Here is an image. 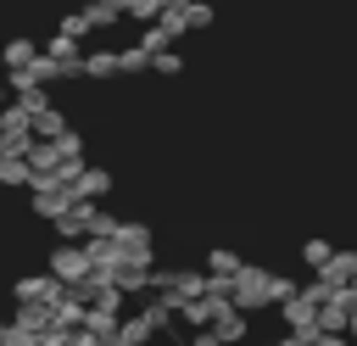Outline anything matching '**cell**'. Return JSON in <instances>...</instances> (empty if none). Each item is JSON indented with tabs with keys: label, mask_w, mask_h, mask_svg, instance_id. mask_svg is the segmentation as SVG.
I'll return each mask as SVG.
<instances>
[{
	"label": "cell",
	"mask_w": 357,
	"mask_h": 346,
	"mask_svg": "<svg viewBox=\"0 0 357 346\" xmlns=\"http://www.w3.org/2000/svg\"><path fill=\"white\" fill-rule=\"evenodd\" d=\"M234 273H240V257L229 246H212L206 251V279H234Z\"/></svg>",
	"instance_id": "14"
},
{
	"label": "cell",
	"mask_w": 357,
	"mask_h": 346,
	"mask_svg": "<svg viewBox=\"0 0 357 346\" xmlns=\"http://www.w3.org/2000/svg\"><path fill=\"white\" fill-rule=\"evenodd\" d=\"M33 346H67V329H45V335H39Z\"/></svg>",
	"instance_id": "31"
},
{
	"label": "cell",
	"mask_w": 357,
	"mask_h": 346,
	"mask_svg": "<svg viewBox=\"0 0 357 346\" xmlns=\"http://www.w3.org/2000/svg\"><path fill=\"white\" fill-rule=\"evenodd\" d=\"M67 190H73V201H95V195L112 190V173H106V167H78Z\"/></svg>",
	"instance_id": "7"
},
{
	"label": "cell",
	"mask_w": 357,
	"mask_h": 346,
	"mask_svg": "<svg viewBox=\"0 0 357 346\" xmlns=\"http://www.w3.org/2000/svg\"><path fill=\"white\" fill-rule=\"evenodd\" d=\"M151 67H156V73H167V78H173V73H178V67H184V61H178V50H156V56H151Z\"/></svg>",
	"instance_id": "27"
},
{
	"label": "cell",
	"mask_w": 357,
	"mask_h": 346,
	"mask_svg": "<svg viewBox=\"0 0 357 346\" xmlns=\"http://www.w3.org/2000/svg\"><path fill=\"white\" fill-rule=\"evenodd\" d=\"M301 257H307V268H324V262L335 257V246H329V240H307V246H301Z\"/></svg>",
	"instance_id": "24"
},
{
	"label": "cell",
	"mask_w": 357,
	"mask_h": 346,
	"mask_svg": "<svg viewBox=\"0 0 357 346\" xmlns=\"http://www.w3.org/2000/svg\"><path fill=\"white\" fill-rule=\"evenodd\" d=\"M206 22H212V11H206V6H195V0H190V6H184V28H206Z\"/></svg>",
	"instance_id": "29"
},
{
	"label": "cell",
	"mask_w": 357,
	"mask_h": 346,
	"mask_svg": "<svg viewBox=\"0 0 357 346\" xmlns=\"http://www.w3.org/2000/svg\"><path fill=\"white\" fill-rule=\"evenodd\" d=\"M117 223H123L117 212H100V206H89V240H112V234H117Z\"/></svg>",
	"instance_id": "18"
},
{
	"label": "cell",
	"mask_w": 357,
	"mask_h": 346,
	"mask_svg": "<svg viewBox=\"0 0 357 346\" xmlns=\"http://www.w3.org/2000/svg\"><path fill=\"white\" fill-rule=\"evenodd\" d=\"M139 50H145V56H156V50H173V33H167L162 22H151V28L139 33Z\"/></svg>",
	"instance_id": "19"
},
{
	"label": "cell",
	"mask_w": 357,
	"mask_h": 346,
	"mask_svg": "<svg viewBox=\"0 0 357 346\" xmlns=\"http://www.w3.org/2000/svg\"><path fill=\"white\" fill-rule=\"evenodd\" d=\"M206 329H212L223 346H240V340L251 335V318H245V313H234V307H223V313H212V324H206Z\"/></svg>",
	"instance_id": "5"
},
{
	"label": "cell",
	"mask_w": 357,
	"mask_h": 346,
	"mask_svg": "<svg viewBox=\"0 0 357 346\" xmlns=\"http://www.w3.org/2000/svg\"><path fill=\"white\" fill-rule=\"evenodd\" d=\"M22 162H28V173H33V179H45V173H56V162H61V156H56V145H50V140H28V145H22Z\"/></svg>",
	"instance_id": "10"
},
{
	"label": "cell",
	"mask_w": 357,
	"mask_h": 346,
	"mask_svg": "<svg viewBox=\"0 0 357 346\" xmlns=\"http://www.w3.org/2000/svg\"><path fill=\"white\" fill-rule=\"evenodd\" d=\"M50 145H56V156H61V162H84V134H73V128H61V134H56Z\"/></svg>",
	"instance_id": "17"
},
{
	"label": "cell",
	"mask_w": 357,
	"mask_h": 346,
	"mask_svg": "<svg viewBox=\"0 0 357 346\" xmlns=\"http://www.w3.org/2000/svg\"><path fill=\"white\" fill-rule=\"evenodd\" d=\"M0 134H6V145L22 156V145L33 140V128H28V112H22V106H0Z\"/></svg>",
	"instance_id": "6"
},
{
	"label": "cell",
	"mask_w": 357,
	"mask_h": 346,
	"mask_svg": "<svg viewBox=\"0 0 357 346\" xmlns=\"http://www.w3.org/2000/svg\"><path fill=\"white\" fill-rule=\"evenodd\" d=\"M112 73H117V50H84L78 78H112Z\"/></svg>",
	"instance_id": "12"
},
{
	"label": "cell",
	"mask_w": 357,
	"mask_h": 346,
	"mask_svg": "<svg viewBox=\"0 0 357 346\" xmlns=\"http://www.w3.org/2000/svg\"><path fill=\"white\" fill-rule=\"evenodd\" d=\"M56 285H78V279H89V257H84V246L78 240H61L56 251H50V268H45Z\"/></svg>",
	"instance_id": "2"
},
{
	"label": "cell",
	"mask_w": 357,
	"mask_h": 346,
	"mask_svg": "<svg viewBox=\"0 0 357 346\" xmlns=\"http://www.w3.org/2000/svg\"><path fill=\"white\" fill-rule=\"evenodd\" d=\"M6 151H11V145H6V134H0V156H6Z\"/></svg>",
	"instance_id": "34"
},
{
	"label": "cell",
	"mask_w": 357,
	"mask_h": 346,
	"mask_svg": "<svg viewBox=\"0 0 357 346\" xmlns=\"http://www.w3.org/2000/svg\"><path fill=\"white\" fill-rule=\"evenodd\" d=\"M190 346H223V340H218L212 329H195V340H190Z\"/></svg>",
	"instance_id": "32"
},
{
	"label": "cell",
	"mask_w": 357,
	"mask_h": 346,
	"mask_svg": "<svg viewBox=\"0 0 357 346\" xmlns=\"http://www.w3.org/2000/svg\"><path fill=\"white\" fill-rule=\"evenodd\" d=\"M318 346H351L346 335H318Z\"/></svg>",
	"instance_id": "33"
},
{
	"label": "cell",
	"mask_w": 357,
	"mask_h": 346,
	"mask_svg": "<svg viewBox=\"0 0 357 346\" xmlns=\"http://www.w3.org/2000/svg\"><path fill=\"white\" fill-rule=\"evenodd\" d=\"M117 251H123V262H139V268H151V223H117Z\"/></svg>",
	"instance_id": "4"
},
{
	"label": "cell",
	"mask_w": 357,
	"mask_h": 346,
	"mask_svg": "<svg viewBox=\"0 0 357 346\" xmlns=\"http://www.w3.org/2000/svg\"><path fill=\"white\" fill-rule=\"evenodd\" d=\"M279 346H318V329H284Z\"/></svg>",
	"instance_id": "28"
},
{
	"label": "cell",
	"mask_w": 357,
	"mask_h": 346,
	"mask_svg": "<svg viewBox=\"0 0 357 346\" xmlns=\"http://www.w3.org/2000/svg\"><path fill=\"white\" fill-rule=\"evenodd\" d=\"M61 33H67V39H84V33H89V17H84V11H73V17L61 22Z\"/></svg>",
	"instance_id": "30"
},
{
	"label": "cell",
	"mask_w": 357,
	"mask_h": 346,
	"mask_svg": "<svg viewBox=\"0 0 357 346\" xmlns=\"http://www.w3.org/2000/svg\"><path fill=\"white\" fill-rule=\"evenodd\" d=\"M33 56H39V45H33V39H11V45H6V56H0V61H6V67H28V61H33Z\"/></svg>",
	"instance_id": "20"
},
{
	"label": "cell",
	"mask_w": 357,
	"mask_h": 346,
	"mask_svg": "<svg viewBox=\"0 0 357 346\" xmlns=\"http://www.w3.org/2000/svg\"><path fill=\"white\" fill-rule=\"evenodd\" d=\"M112 285H117L123 296H151V268H139V262H117V268H112Z\"/></svg>",
	"instance_id": "9"
},
{
	"label": "cell",
	"mask_w": 357,
	"mask_h": 346,
	"mask_svg": "<svg viewBox=\"0 0 357 346\" xmlns=\"http://www.w3.org/2000/svg\"><path fill=\"white\" fill-rule=\"evenodd\" d=\"M123 11H128L134 22H156V11H162V0H128Z\"/></svg>",
	"instance_id": "25"
},
{
	"label": "cell",
	"mask_w": 357,
	"mask_h": 346,
	"mask_svg": "<svg viewBox=\"0 0 357 346\" xmlns=\"http://www.w3.org/2000/svg\"><path fill=\"white\" fill-rule=\"evenodd\" d=\"M279 313H284V324H290V329H318V324H312V313H318V307H312L301 290H296L290 301H279Z\"/></svg>",
	"instance_id": "13"
},
{
	"label": "cell",
	"mask_w": 357,
	"mask_h": 346,
	"mask_svg": "<svg viewBox=\"0 0 357 346\" xmlns=\"http://www.w3.org/2000/svg\"><path fill=\"white\" fill-rule=\"evenodd\" d=\"M28 179H33V173H28V162H22L17 151H6V156H0V184H6V190H22Z\"/></svg>",
	"instance_id": "16"
},
{
	"label": "cell",
	"mask_w": 357,
	"mask_h": 346,
	"mask_svg": "<svg viewBox=\"0 0 357 346\" xmlns=\"http://www.w3.org/2000/svg\"><path fill=\"white\" fill-rule=\"evenodd\" d=\"M151 67V56L139 50V45H128V50H117V73H145Z\"/></svg>",
	"instance_id": "23"
},
{
	"label": "cell",
	"mask_w": 357,
	"mask_h": 346,
	"mask_svg": "<svg viewBox=\"0 0 357 346\" xmlns=\"http://www.w3.org/2000/svg\"><path fill=\"white\" fill-rule=\"evenodd\" d=\"M262 346H279V340H262Z\"/></svg>",
	"instance_id": "35"
},
{
	"label": "cell",
	"mask_w": 357,
	"mask_h": 346,
	"mask_svg": "<svg viewBox=\"0 0 357 346\" xmlns=\"http://www.w3.org/2000/svg\"><path fill=\"white\" fill-rule=\"evenodd\" d=\"M151 290H156L167 307H178V301L206 296L212 279H206V268H151Z\"/></svg>",
	"instance_id": "1"
},
{
	"label": "cell",
	"mask_w": 357,
	"mask_h": 346,
	"mask_svg": "<svg viewBox=\"0 0 357 346\" xmlns=\"http://www.w3.org/2000/svg\"><path fill=\"white\" fill-rule=\"evenodd\" d=\"M50 223H56V234H61V240H84V234H89V201H73V206H67V212H56Z\"/></svg>",
	"instance_id": "8"
},
{
	"label": "cell",
	"mask_w": 357,
	"mask_h": 346,
	"mask_svg": "<svg viewBox=\"0 0 357 346\" xmlns=\"http://www.w3.org/2000/svg\"><path fill=\"white\" fill-rule=\"evenodd\" d=\"M61 296V285L50 279V273H28V279H17V301H56Z\"/></svg>",
	"instance_id": "11"
},
{
	"label": "cell",
	"mask_w": 357,
	"mask_h": 346,
	"mask_svg": "<svg viewBox=\"0 0 357 346\" xmlns=\"http://www.w3.org/2000/svg\"><path fill=\"white\" fill-rule=\"evenodd\" d=\"M28 190H33V212H39V218H56V212L73 206V190H67L61 179H50V173H45V179H28Z\"/></svg>",
	"instance_id": "3"
},
{
	"label": "cell",
	"mask_w": 357,
	"mask_h": 346,
	"mask_svg": "<svg viewBox=\"0 0 357 346\" xmlns=\"http://www.w3.org/2000/svg\"><path fill=\"white\" fill-rule=\"evenodd\" d=\"M139 318H145V324H151V335H156V329H173V307H167V301H162V296H156V301H151V307H145V313H139Z\"/></svg>",
	"instance_id": "22"
},
{
	"label": "cell",
	"mask_w": 357,
	"mask_h": 346,
	"mask_svg": "<svg viewBox=\"0 0 357 346\" xmlns=\"http://www.w3.org/2000/svg\"><path fill=\"white\" fill-rule=\"evenodd\" d=\"M84 17H89V28H112V22H117V11H112V6H100V0H95V6H84Z\"/></svg>",
	"instance_id": "26"
},
{
	"label": "cell",
	"mask_w": 357,
	"mask_h": 346,
	"mask_svg": "<svg viewBox=\"0 0 357 346\" xmlns=\"http://www.w3.org/2000/svg\"><path fill=\"white\" fill-rule=\"evenodd\" d=\"M117 335H123L128 346H145V340H151V324L134 313V318H117Z\"/></svg>",
	"instance_id": "21"
},
{
	"label": "cell",
	"mask_w": 357,
	"mask_h": 346,
	"mask_svg": "<svg viewBox=\"0 0 357 346\" xmlns=\"http://www.w3.org/2000/svg\"><path fill=\"white\" fill-rule=\"evenodd\" d=\"M28 128H33V140H56V134L67 128V117H61L56 106H45V112H33V117H28Z\"/></svg>",
	"instance_id": "15"
}]
</instances>
